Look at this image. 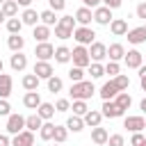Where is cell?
Segmentation results:
<instances>
[{
  "instance_id": "9a60e30c",
  "label": "cell",
  "mask_w": 146,
  "mask_h": 146,
  "mask_svg": "<svg viewBox=\"0 0 146 146\" xmlns=\"http://www.w3.org/2000/svg\"><path fill=\"white\" fill-rule=\"evenodd\" d=\"M128 41L130 43H144L146 41V27L141 25V27H135V30H128Z\"/></svg>"
},
{
  "instance_id": "ab89813d",
  "label": "cell",
  "mask_w": 146,
  "mask_h": 146,
  "mask_svg": "<svg viewBox=\"0 0 146 146\" xmlns=\"http://www.w3.org/2000/svg\"><path fill=\"white\" fill-rule=\"evenodd\" d=\"M68 78H71V82H80V80H84V68L73 66V68L68 71Z\"/></svg>"
},
{
  "instance_id": "3957f363",
  "label": "cell",
  "mask_w": 146,
  "mask_h": 146,
  "mask_svg": "<svg viewBox=\"0 0 146 146\" xmlns=\"http://www.w3.org/2000/svg\"><path fill=\"white\" fill-rule=\"evenodd\" d=\"M71 59H73V66H80V68H84V66L91 64L89 50H87L84 46H75V48L71 50Z\"/></svg>"
},
{
  "instance_id": "d6986e66",
  "label": "cell",
  "mask_w": 146,
  "mask_h": 146,
  "mask_svg": "<svg viewBox=\"0 0 146 146\" xmlns=\"http://www.w3.org/2000/svg\"><path fill=\"white\" fill-rule=\"evenodd\" d=\"M11 94V75L0 73V98H7Z\"/></svg>"
},
{
  "instance_id": "ee69618b",
  "label": "cell",
  "mask_w": 146,
  "mask_h": 146,
  "mask_svg": "<svg viewBox=\"0 0 146 146\" xmlns=\"http://www.w3.org/2000/svg\"><path fill=\"white\" fill-rule=\"evenodd\" d=\"M11 114V107L7 103V98H0V116H9Z\"/></svg>"
},
{
  "instance_id": "e0dca14e",
  "label": "cell",
  "mask_w": 146,
  "mask_h": 146,
  "mask_svg": "<svg viewBox=\"0 0 146 146\" xmlns=\"http://www.w3.org/2000/svg\"><path fill=\"white\" fill-rule=\"evenodd\" d=\"M23 105L30 107V110H36V107L41 105V96H39V91H27V94L23 96Z\"/></svg>"
},
{
  "instance_id": "f907efd6",
  "label": "cell",
  "mask_w": 146,
  "mask_h": 146,
  "mask_svg": "<svg viewBox=\"0 0 146 146\" xmlns=\"http://www.w3.org/2000/svg\"><path fill=\"white\" fill-rule=\"evenodd\" d=\"M137 18H146V2L137 5Z\"/></svg>"
},
{
  "instance_id": "1f68e13d",
  "label": "cell",
  "mask_w": 146,
  "mask_h": 146,
  "mask_svg": "<svg viewBox=\"0 0 146 146\" xmlns=\"http://www.w3.org/2000/svg\"><path fill=\"white\" fill-rule=\"evenodd\" d=\"M2 11H5L7 18L16 16V11H18V2H16V0H5V2H2Z\"/></svg>"
},
{
  "instance_id": "7402d4cb",
  "label": "cell",
  "mask_w": 146,
  "mask_h": 146,
  "mask_svg": "<svg viewBox=\"0 0 146 146\" xmlns=\"http://www.w3.org/2000/svg\"><path fill=\"white\" fill-rule=\"evenodd\" d=\"M84 125H91V128H96V125H100V119H103V112H96V110H89L84 116Z\"/></svg>"
},
{
  "instance_id": "7c38bea8",
  "label": "cell",
  "mask_w": 146,
  "mask_h": 146,
  "mask_svg": "<svg viewBox=\"0 0 146 146\" xmlns=\"http://www.w3.org/2000/svg\"><path fill=\"white\" fill-rule=\"evenodd\" d=\"M34 73H36L39 78H43V80H48V78H52V66H50V62H43V59H36V64H34Z\"/></svg>"
},
{
  "instance_id": "4dcf8cb0",
  "label": "cell",
  "mask_w": 146,
  "mask_h": 146,
  "mask_svg": "<svg viewBox=\"0 0 146 146\" xmlns=\"http://www.w3.org/2000/svg\"><path fill=\"white\" fill-rule=\"evenodd\" d=\"M114 103H116V105H119V107H121V110L125 112V110H128V107L132 105V98H130V96H128L125 91H119V94H116V98H114Z\"/></svg>"
},
{
  "instance_id": "ac0fdd59",
  "label": "cell",
  "mask_w": 146,
  "mask_h": 146,
  "mask_svg": "<svg viewBox=\"0 0 146 146\" xmlns=\"http://www.w3.org/2000/svg\"><path fill=\"white\" fill-rule=\"evenodd\" d=\"M107 139H110V135H107V130H105V128L96 125V128L91 130V141H94V144L103 146V144H107Z\"/></svg>"
},
{
  "instance_id": "30bf717a",
  "label": "cell",
  "mask_w": 146,
  "mask_h": 146,
  "mask_svg": "<svg viewBox=\"0 0 146 146\" xmlns=\"http://www.w3.org/2000/svg\"><path fill=\"white\" fill-rule=\"evenodd\" d=\"M89 57H91L94 62H100L103 57H107V46L100 43V41H94L91 48H89Z\"/></svg>"
},
{
  "instance_id": "816d5d0a",
  "label": "cell",
  "mask_w": 146,
  "mask_h": 146,
  "mask_svg": "<svg viewBox=\"0 0 146 146\" xmlns=\"http://www.w3.org/2000/svg\"><path fill=\"white\" fill-rule=\"evenodd\" d=\"M82 2H84V7H89V9H91V7H98L103 0H82Z\"/></svg>"
},
{
  "instance_id": "2e32d148",
  "label": "cell",
  "mask_w": 146,
  "mask_h": 146,
  "mask_svg": "<svg viewBox=\"0 0 146 146\" xmlns=\"http://www.w3.org/2000/svg\"><path fill=\"white\" fill-rule=\"evenodd\" d=\"M107 57H110V62H119V59L125 57V48H123L121 43H112V46L107 48Z\"/></svg>"
},
{
  "instance_id": "680465c9",
  "label": "cell",
  "mask_w": 146,
  "mask_h": 146,
  "mask_svg": "<svg viewBox=\"0 0 146 146\" xmlns=\"http://www.w3.org/2000/svg\"><path fill=\"white\" fill-rule=\"evenodd\" d=\"M141 110H144V112H146V98H144V100H141Z\"/></svg>"
},
{
  "instance_id": "94428289",
  "label": "cell",
  "mask_w": 146,
  "mask_h": 146,
  "mask_svg": "<svg viewBox=\"0 0 146 146\" xmlns=\"http://www.w3.org/2000/svg\"><path fill=\"white\" fill-rule=\"evenodd\" d=\"M2 2H5V0H0V7H2Z\"/></svg>"
},
{
  "instance_id": "e7e4bbea",
  "label": "cell",
  "mask_w": 146,
  "mask_h": 146,
  "mask_svg": "<svg viewBox=\"0 0 146 146\" xmlns=\"http://www.w3.org/2000/svg\"><path fill=\"white\" fill-rule=\"evenodd\" d=\"M144 27H146V25H144Z\"/></svg>"
},
{
  "instance_id": "83f0119b",
  "label": "cell",
  "mask_w": 146,
  "mask_h": 146,
  "mask_svg": "<svg viewBox=\"0 0 146 146\" xmlns=\"http://www.w3.org/2000/svg\"><path fill=\"white\" fill-rule=\"evenodd\" d=\"M66 128H68V130H73V132H80V130L84 128V119H82V116H78V114L68 116V121H66Z\"/></svg>"
},
{
  "instance_id": "836d02e7",
  "label": "cell",
  "mask_w": 146,
  "mask_h": 146,
  "mask_svg": "<svg viewBox=\"0 0 146 146\" xmlns=\"http://www.w3.org/2000/svg\"><path fill=\"white\" fill-rule=\"evenodd\" d=\"M21 27H23V21H21V18L11 16V18L7 21V30H9L11 34H21Z\"/></svg>"
},
{
  "instance_id": "603a6c76",
  "label": "cell",
  "mask_w": 146,
  "mask_h": 146,
  "mask_svg": "<svg viewBox=\"0 0 146 146\" xmlns=\"http://www.w3.org/2000/svg\"><path fill=\"white\" fill-rule=\"evenodd\" d=\"M39 18H41V14H36V11H34V9H30V7H27V9L23 11V16H21L23 25H32V27L36 25V21H39Z\"/></svg>"
},
{
  "instance_id": "cb8c5ba5",
  "label": "cell",
  "mask_w": 146,
  "mask_h": 146,
  "mask_svg": "<svg viewBox=\"0 0 146 146\" xmlns=\"http://www.w3.org/2000/svg\"><path fill=\"white\" fill-rule=\"evenodd\" d=\"M32 36H34V41H48V36H50V27L48 25H34V32H32Z\"/></svg>"
},
{
  "instance_id": "6125c7cd",
  "label": "cell",
  "mask_w": 146,
  "mask_h": 146,
  "mask_svg": "<svg viewBox=\"0 0 146 146\" xmlns=\"http://www.w3.org/2000/svg\"><path fill=\"white\" fill-rule=\"evenodd\" d=\"M55 146H62V144H55Z\"/></svg>"
},
{
  "instance_id": "7bdbcfd3",
  "label": "cell",
  "mask_w": 146,
  "mask_h": 146,
  "mask_svg": "<svg viewBox=\"0 0 146 146\" xmlns=\"http://www.w3.org/2000/svg\"><path fill=\"white\" fill-rule=\"evenodd\" d=\"M55 110H57V112H68V110H71V103H68L66 98H59V100L55 103Z\"/></svg>"
},
{
  "instance_id": "4316f807",
  "label": "cell",
  "mask_w": 146,
  "mask_h": 146,
  "mask_svg": "<svg viewBox=\"0 0 146 146\" xmlns=\"http://www.w3.org/2000/svg\"><path fill=\"white\" fill-rule=\"evenodd\" d=\"M41 125H43V119H41L39 114H30V116L25 119V128L32 130V132H34V130H41Z\"/></svg>"
},
{
  "instance_id": "bcb514c9",
  "label": "cell",
  "mask_w": 146,
  "mask_h": 146,
  "mask_svg": "<svg viewBox=\"0 0 146 146\" xmlns=\"http://www.w3.org/2000/svg\"><path fill=\"white\" fill-rule=\"evenodd\" d=\"M105 73H110L112 78H114V75H119V64H116V62H110V64L105 66Z\"/></svg>"
},
{
  "instance_id": "be15d7a7",
  "label": "cell",
  "mask_w": 146,
  "mask_h": 146,
  "mask_svg": "<svg viewBox=\"0 0 146 146\" xmlns=\"http://www.w3.org/2000/svg\"><path fill=\"white\" fill-rule=\"evenodd\" d=\"M141 146H146V141H144V144H141Z\"/></svg>"
},
{
  "instance_id": "6f0895ef",
  "label": "cell",
  "mask_w": 146,
  "mask_h": 146,
  "mask_svg": "<svg viewBox=\"0 0 146 146\" xmlns=\"http://www.w3.org/2000/svg\"><path fill=\"white\" fill-rule=\"evenodd\" d=\"M5 18H7V16H5V11H2V7H0V23H2Z\"/></svg>"
},
{
  "instance_id": "b9f144b4",
  "label": "cell",
  "mask_w": 146,
  "mask_h": 146,
  "mask_svg": "<svg viewBox=\"0 0 146 146\" xmlns=\"http://www.w3.org/2000/svg\"><path fill=\"white\" fill-rule=\"evenodd\" d=\"M114 82H116V87H119L121 91L130 87V80H128V75H121V73H119V75H114Z\"/></svg>"
},
{
  "instance_id": "7dc6e473",
  "label": "cell",
  "mask_w": 146,
  "mask_h": 146,
  "mask_svg": "<svg viewBox=\"0 0 146 146\" xmlns=\"http://www.w3.org/2000/svg\"><path fill=\"white\" fill-rule=\"evenodd\" d=\"M144 141H146V139H144V135H141V132H135V135H132V139H130V146H141Z\"/></svg>"
},
{
  "instance_id": "e575fe53",
  "label": "cell",
  "mask_w": 146,
  "mask_h": 146,
  "mask_svg": "<svg viewBox=\"0 0 146 146\" xmlns=\"http://www.w3.org/2000/svg\"><path fill=\"white\" fill-rule=\"evenodd\" d=\"M75 23H78V21H75L73 16H62V18L57 21V25H59V27H64V30H68V32H73V30H75Z\"/></svg>"
},
{
  "instance_id": "9c48e42d",
  "label": "cell",
  "mask_w": 146,
  "mask_h": 146,
  "mask_svg": "<svg viewBox=\"0 0 146 146\" xmlns=\"http://www.w3.org/2000/svg\"><path fill=\"white\" fill-rule=\"evenodd\" d=\"M14 146H34V132L32 130H21L18 135H14Z\"/></svg>"
},
{
  "instance_id": "d6a6232c",
  "label": "cell",
  "mask_w": 146,
  "mask_h": 146,
  "mask_svg": "<svg viewBox=\"0 0 146 146\" xmlns=\"http://www.w3.org/2000/svg\"><path fill=\"white\" fill-rule=\"evenodd\" d=\"M39 135H41L43 141H50V139L55 137V123H43L41 130H39Z\"/></svg>"
},
{
  "instance_id": "44dd1931",
  "label": "cell",
  "mask_w": 146,
  "mask_h": 146,
  "mask_svg": "<svg viewBox=\"0 0 146 146\" xmlns=\"http://www.w3.org/2000/svg\"><path fill=\"white\" fill-rule=\"evenodd\" d=\"M9 64H11V68H14V71H23V68L27 66V57H25L23 52H14V55H11V59H9Z\"/></svg>"
},
{
  "instance_id": "ba28073f",
  "label": "cell",
  "mask_w": 146,
  "mask_h": 146,
  "mask_svg": "<svg viewBox=\"0 0 146 146\" xmlns=\"http://www.w3.org/2000/svg\"><path fill=\"white\" fill-rule=\"evenodd\" d=\"M34 55H36V59H43V62H48V59H52V57H55V48H52L48 41H41V43L36 46Z\"/></svg>"
},
{
  "instance_id": "9f6ffc18",
  "label": "cell",
  "mask_w": 146,
  "mask_h": 146,
  "mask_svg": "<svg viewBox=\"0 0 146 146\" xmlns=\"http://www.w3.org/2000/svg\"><path fill=\"white\" fill-rule=\"evenodd\" d=\"M139 80H141V89L146 91V78H139Z\"/></svg>"
},
{
  "instance_id": "6da1fadb",
  "label": "cell",
  "mask_w": 146,
  "mask_h": 146,
  "mask_svg": "<svg viewBox=\"0 0 146 146\" xmlns=\"http://www.w3.org/2000/svg\"><path fill=\"white\" fill-rule=\"evenodd\" d=\"M94 82L91 80H80V82H73L71 84V98L73 100H87L94 96Z\"/></svg>"
},
{
  "instance_id": "52a82bcc",
  "label": "cell",
  "mask_w": 146,
  "mask_h": 146,
  "mask_svg": "<svg viewBox=\"0 0 146 146\" xmlns=\"http://www.w3.org/2000/svg\"><path fill=\"white\" fill-rule=\"evenodd\" d=\"M94 21L98 23V25H110L112 23V9L110 7H96V11H94Z\"/></svg>"
},
{
  "instance_id": "484cf974",
  "label": "cell",
  "mask_w": 146,
  "mask_h": 146,
  "mask_svg": "<svg viewBox=\"0 0 146 146\" xmlns=\"http://www.w3.org/2000/svg\"><path fill=\"white\" fill-rule=\"evenodd\" d=\"M39 75L36 73H27L25 78H23V87L27 89V91H36V87H39Z\"/></svg>"
},
{
  "instance_id": "f546056e",
  "label": "cell",
  "mask_w": 146,
  "mask_h": 146,
  "mask_svg": "<svg viewBox=\"0 0 146 146\" xmlns=\"http://www.w3.org/2000/svg\"><path fill=\"white\" fill-rule=\"evenodd\" d=\"M55 112H57V110H55V105H50V103H41V105L36 107V114H39L41 119H52Z\"/></svg>"
},
{
  "instance_id": "8fae6325",
  "label": "cell",
  "mask_w": 146,
  "mask_h": 146,
  "mask_svg": "<svg viewBox=\"0 0 146 146\" xmlns=\"http://www.w3.org/2000/svg\"><path fill=\"white\" fill-rule=\"evenodd\" d=\"M119 91H121V89L116 87V82L110 80V82H105V84L100 87V98H103V100H112V98H116Z\"/></svg>"
},
{
  "instance_id": "ffe728a7",
  "label": "cell",
  "mask_w": 146,
  "mask_h": 146,
  "mask_svg": "<svg viewBox=\"0 0 146 146\" xmlns=\"http://www.w3.org/2000/svg\"><path fill=\"white\" fill-rule=\"evenodd\" d=\"M91 18H94V14H91V9H89V7H80V9L75 11V21H78L80 25H89V23H91Z\"/></svg>"
},
{
  "instance_id": "8992f818",
  "label": "cell",
  "mask_w": 146,
  "mask_h": 146,
  "mask_svg": "<svg viewBox=\"0 0 146 146\" xmlns=\"http://www.w3.org/2000/svg\"><path fill=\"white\" fill-rule=\"evenodd\" d=\"M123 128H128L130 132H141V130L146 128V119H144V116H125Z\"/></svg>"
},
{
  "instance_id": "74e56055",
  "label": "cell",
  "mask_w": 146,
  "mask_h": 146,
  "mask_svg": "<svg viewBox=\"0 0 146 146\" xmlns=\"http://www.w3.org/2000/svg\"><path fill=\"white\" fill-rule=\"evenodd\" d=\"M55 21H57V18H55V11H52V9L41 11V23H43V25H48V27H50V25H57Z\"/></svg>"
},
{
  "instance_id": "91938a15",
  "label": "cell",
  "mask_w": 146,
  "mask_h": 146,
  "mask_svg": "<svg viewBox=\"0 0 146 146\" xmlns=\"http://www.w3.org/2000/svg\"><path fill=\"white\" fill-rule=\"evenodd\" d=\"M0 73H2V59H0Z\"/></svg>"
},
{
  "instance_id": "8d00e7d4",
  "label": "cell",
  "mask_w": 146,
  "mask_h": 146,
  "mask_svg": "<svg viewBox=\"0 0 146 146\" xmlns=\"http://www.w3.org/2000/svg\"><path fill=\"white\" fill-rule=\"evenodd\" d=\"M62 87H64V82H62V78H57V75H52V78H48V91H52V94H57V91H62Z\"/></svg>"
},
{
  "instance_id": "d590c367",
  "label": "cell",
  "mask_w": 146,
  "mask_h": 146,
  "mask_svg": "<svg viewBox=\"0 0 146 146\" xmlns=\"http://www.w3.org/2000/svg\"><path fill=\"white\" fill-rule=\"evenodd\" d=\"M66 137H68V128H66V125H55V137H52V139H55L57 144H64Z\"/></svg>"
},
{
  "instance_id": "f6af8a7d",
  "label": "cell",
  "mask_w": 146,
  "mask_h": 146,
  "mask_svg": "<svg viewBox=\"0 0 146 146\" xmlns=\"http://www.w3.org/2000/svg\"><path fill=\"white\" fill-rule=\"evenodd\" d=\"M48 2H50V9L52 11H62L66 7V0H48Z\"/></svg>"
},
{
  "instance_id": "11a10c76",
  "label": "cell",
  "mask_w": 146,
  "mask_h": 146,
  "mask_svg": "<svg viewBox=\"0 0 146 146\" xmlns=\"http://www.w3.org/2000/svg\"><path fill=\"white\" fill-rule=\"evenodd\" d=\"M139 78H146V66H139Z\"/></svg>"
},
{
  "instance_id": "db71d44e",
  "label": "cell",
  "mask_w": 146,
  "mask_h": 146,
  "mask_svg": "<svg viewBox=\"0 0 146 146\" xmlns=\"http://www.w3.org/2000/svg\"><path fill=\"white\" fill-rule=\"evenodd\" d=\"M16 2H18L21 7H30V2H32V0H16Z\"/></svg>"
},
{
  "instance_id": "c3c4849f",
  "label": "cell",
  "mask_w": 146,
  "mask_h": 146,
  "mask_svg": "<svg viewBox=\"0 0 146 146\" xmlns=\"http://www.w3.org/2000/svg\"><path fill=\"white\" fill-rule=\"evenodd\" d=\"M107 144H110V146H123V135H112V137L107 139Z\"/></svg>"
},
{
  "instance_id": "60d3db41",
  "label": "cell",
  "mask_w": 146,
  "mask_h": 146,
  "mask_svg": "<svg viewBox=\"0 0 146 146\" xmlns=\"http://www.w3.org/2000/svg\"><path fill=\"white\" fill-rule=\"evenodd\" d=\"M89 73H91V78H103L105 75V66H100L98 62H94V64H89Z\"/></svg>"
},
{
  "instance_id": "681fc988",
  "label": "cell",
  "mask_w": 146,
  "mask_h": 146,
  "mask_svg": "<svg viewBox=\"0 0 146 146\" xmlns=\"http://www.w3.org/2000/svg\"><path fill=\"white\" fill-rule=\"evenodd\" d=\"M103 2H105V7H110V9H119L123 0H103Z\"/></svg>"
},
{
  "instance_id": "277c9868",
  "label": "cell",
  "mask_w": 146,
  "mask_h": 146,
  "mask_svg": "<svg viewBox=\"0 0 146 146\" xmlns=\"http://www.w3.org/2000/svg\"><path fill=\"white\" fill-rule=\"evenodd\" d=\"M23 128H25V116H21V114H9V119H7V132H9V135H18Z\"/></svg>"
},
{
  "instance_id": "f1b7e54d",
  "label": "cell",
  "mask_w": 146,
  "mask_h": 146,
  "mask_svg": "<svg viewBox=\"0 0 146 146\" xmlns=\"http://www.w3.org/2000/svg\"><path fill=\"white\" fill-rule=\"evenodd\" d=\"M55 62H59V64H66V62H71V50H68L66 46H59V48H55Z\"/></svg>"
},
{
  "instance_id": "5b68a950",
  "label": "cell",
  "mask_w": 146,
  "mask_h": 146,
  "mask_svg": "<svg viewBox=\"0 0 146 146\" xmlns=\"http://www.w3.org/2000/svg\"><path fill=\"white\" fill-rule=\"evenodd\" d=\"M103 116H107V119H119V116H123V110L114 103V100H103Z\"/></svg>"
},
{
  "instance_id": "7a4b0ae2",
  "label": "cell",
  "mask_w": 146,
  "mask_h": 146,
  "mask_svg": "<svg viewBox=\"0 0 146 146\" xmlns=\"http://www.w3.org/2000/svg\"><path fill=\"white\" fill-rule=\"evenodd\" d=\"M73 39H75L80 46H87V43L91 46V43H94V39H96V32H94L89 25H80V27H75V30H73Z\"/></svg>"
},
{
  "instance_id": "d4e9b609",
  "label": "cell",
  "mask_w": 146,
  "mask_h": 146,
  "mask_svg": "<svg viewBox=\"0 0 146 146\" xmlns=\"http://www.w3.org/2000/svg\"><path fill=\"white\" fill-rule=\"evenodd\" d=\"M7 46H9L14 52H21V50H23V46H25V39H23L21 34H11V36L7 39Z\"/></svg>"
},
{
  "instance_id": "4fadbf2b",
  "label": "cell",
  "mask_w": 146,
  "mask_h": 146,
  "mask_svg": "<svg viewBox=\"0 0 146 146\" xmlns=\"http://www.w3.org/2000/svg\"><path fill=\"white\" fill-rule=\"evenodd\" d=\"M110 30H112L114 36H123V34H128V23H125V18H112Z\"/></svg>"
},
{
  "instance_id": "5bb4252c",
  "label": "cell",
  "mask_w": 146,
  "mask_h": 146,
  "mask_svg": "<svg viewBox=\"0 0 146 146\" xmlns=\"http://www.w3.org/2000/svg\"><path fill=\"white\" fill-rule=\"evenodd\" d=\"M123 62H125L128 68H139L141 66V52L139 50H128L125 57H123Z\"/></svg>"
},
{
  "instance_id": "f5cc1de1",
  "label": "cell",
  "mask_w": 146,
  "mask_h": 146,
  "mask_svg": "<svg viewBox=\"0 0 146 146\" xmlns=\"http://www.w3.org/2000/svg\"><path fill=\"white\" fill-rule=\"evenodd\" d=\"M0 146H9V137L7 135H0Z\"/></svg>"
},
{
  "instance_id": "f35d334b",
  "label": "cell",
  "mask_w": 146,
  "mask_h": 146,
  "mask_svg": "<svg viewBox=\"0 0 146 146\" xmlns=\"http://www.w3.org/2000/svg\"><path fill=\"white\" fill-rule=\"evenodd\" d=\"M73 114H78V116H84L87 112H89V107H87V103L84 100H73Z\"/></svg>"
}]
</instances>
